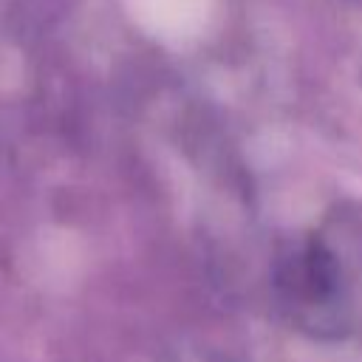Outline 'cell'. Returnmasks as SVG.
Returning <instances> with one entry per match:
<instances>
[{
  "mask_svg": "<svg viewBox=\"0 0 362 362\" xmlns=\"http://www.w3.org/2000/svg\"><path fill=\"white\" fill-rule=\"evenodd\" d=\"M303 249L334 334L362 339V204L337 206Z\"/></svg>",
  "mask_w": 362,
  "mask_h": 362,
  "instance_id": "1",
  "label": "cell"
}]
</instances>
